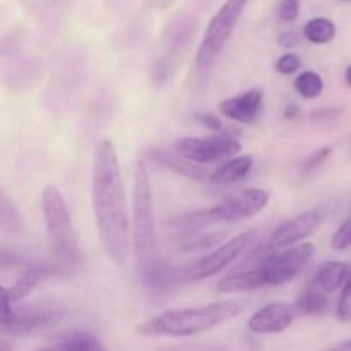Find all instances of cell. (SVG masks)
Masks as SVG:
<instances>
[{
    "label": "cell",
    "instance_id": "f1b7e54d",
    "mask_svg": "<svg viewBox=\"0 0 351 351\" xmlns=\"http://www.w3.org/2000/svg\"><path fill=\"white\" fill-rule=\"evenodd\" d=\"M300 12V0H281L278 5V17L283 23H293Z\"/></svg>",
    "mask_w": 351,
    "mask_h": 351
},
{
    "label": "cell",
    "instance_id": "4fadbf2b",
    "mask_svg": "<svg viewBox=\"0 0 351 351\" xmlns=\"http://www.w3.org/2000/svg\"><path fill=\"white\" fill-rule=\"evenodd\" d=\"M263 99H264L263 89L256 88L243 93V95L223 99V101L219 103L218 110L221 115L228 117V119L232 120H237V122L252 123L256 122L257 117L261 115V110H263Z\"/></svg>",
    "mask_w": 351,
    "mask_h": 351
},
{
    "label": "cell",
    "instance_id": "277c9868",
    "mask_svg": "<svg viewBox=\"0 0 351 351\" xmlns=\"http://www.w3.org/2000/svg\"><path fill=\"white\" fill-rule=\"evenodd\" d=\"M41 211L53 252L65 266H77L81 263L77 235L69 215L67 202L55 185H47L43 189Z\"/></svg>",
    "mask_w": 351,
    "mask_h": 351
},
{
    "label": "cell",
    "instance_id": "f546056e",
    "mask_svg": "<svg viewBox=\"0 0 351 351\" xmlns=\"http://www.w3.org/2000/svg\"><path fill=\"white\" fill-rule=\"evenodd\" d=\"M300 65H302V62H300V57H298V55L285 53L278 58L276 71L280 72V74L290 75V74H295V72L300 69Z\"/></svg>",
    "mask_w": 351,
    "mask_h": 351
},
{
    "label": "cell",
    "instance_id": "6da1fadb",
    "mask_svg": "<svg viewBox=\"0 0 351 351\" xmlns=\"http://www.w3.org/2000/svg\"><path fill=\"white\" fill-rule=\"evenodd\" d=\"M91 195L103 249L115 266H123L130 252L129 208L119 156L115 146L108 139L96 146Z\"/></svg>",
    "mask_w": 351,
    "mask_h": 351
},
{
    "label": "cell",
    "instance_id": "5bb4252c",
    "mask_svg": "<svg viewBox=\"0 0 351 351\" xmlns=\"http://www.w3.org/2000/svg\"><path fill=\"white\" fill-rule=\"evenodd\" d=\"M141 267H143V283L154 293H167L184 281L182 269L170 266L163 261H158L156 257Z\"/></svg>",
    "mask_w": 351,
    "mask_h": 351
},
{
    "label": "cell",
    "instance_id": "8fae6325",
    "mask_svg": "<svg viewBox=\"0 0 351 351\" xmlns=\"http://www.w3.org/2000/svg\"><path fill=\"white\" fill-rule=\"evenodd\" d=\"M321 213H319L317 209H308V211L300 213V215H297L295 218L288 219L287 223L278 226L276 232L271 237L269 243L273 247H276V249L295 245V243L302 242V240L314 235L319 230V226H321Z\"/></svg>",
    "mask_w": 351,
    "mask_h": 351
},
{
    "label": "cell",
    "instance_id": "484cf974",
    "mask_svg": "<svg viewBox=\"0 0 351 351\" xmlns=\"http://www.w3.org/2000/svg\"><path fill=\"white\" fill-rule=\"evenodd\" d=\"M226 235H228L226 232H213V233H206V235L202 237H195V239H191L187 240V242H184L182 250H185V252H197V250H204L208 249V247H213L218 242H221V240H225Z\"/></svg>",
    "mask_w": 351,
    "mask_h": 351
},
{
    "label": "cell",
    "instance_id": "74e56055",
    "mask_svg": "<svg viewBox=\"0 0 351 351\" xmlns=\"http://www.w3.org/2000/svg\"><path fill=\"white\" fill-rule=\"evenodd\" d=\"M346 82L351 86V65L348 69H346Z\"/></svg>",
    "mask_w": 351,
    "mask_h": 351
},
{
    "label": "cell",
    "instance_id": "f35d334b",
    "mask_svg": "<svg viewBox=\"0 0 351 351\" xmlns=\"http://www.w3.org/2000/svg\"><path fill=\"white\" fill-rule=\"evenodd\" d=\"M343 2H351V0H343Z\"/></svg>",
    "mask_w": 351,
    "mask_h": 351
},
{
    "label": "cell",
    "instance_id": "7c38bea8",
    "mask_svg": "<svg viewBox=\"0 0 351 351\" xmlns=\"http://www.w3.org/2000/svg\"><path fill=\"white\" fill-rule=\"evenodd\" d=\"M269 202V192L264 189H245L221 202V211L226 223L252 218L263 211Z\"/></svg>",
    "mask_w": 351,
    "mask_h": 351
},
{
    "label": "cell",
    "instance_id": "836d02e7",
    "mask_svg": "<svg viewBox=\"0 0 351 351\" xmlns=\"http://www.w3.org/2000/svg\"><path fill=\"white\" fill-rule=\"evenodd\" d=\"M298 41H300L298 34L297 33H291V31H288V33H283L280 38H278V43H280V47L287 48V50H290V48L297 47Z\"/></svg>",
    "mask_w": 351,
    "mask_h": 351
},
{
    "label": "cell",
    "instance_id": "e575fe53",
    "mask_svg": "<svg viewBox=\"0 0 351 351\" xmlns=\"http://www.w3.org/2000/svg\"><path fill=\"white\" fill-rule=\"evenodd\" d=\"M298 112H300V110H298L297 105H290L285 110V117H287V119H295V117L298 115Z\"/></svg>",
    "mask_w": 351,
    "mask_h": 351
},
{
    "label": "cell",
    "instance_id": "ac0fdd59",
    "mask_svg": "<svg viewBox=\"0 0 351 351\" xmlns=\"http://www.w3.org/2000/svg\"><path fill=\"white\" fill-rule=\"evenodd\" d=\"M348 271L350 267L346 263L331 261V263H326L324 266H321V269L315 273L311 285L317 288V290L331 295L343 287V283L346 281V276H348Z\"/></svg>",
    "mask_w": 351,
    "mask_h": 351
},
{
    "label": "cell",
    "instance_id": "1f68e13d",
    "mask_svg": "<svg viewBox=\"0 0 351 351\" xmlns=\"http://www.w3.org/2000/svg\"><path fill=\"white\" fill-rule=\"evenodd\" d=\"M10 304H12V302H10L9 291H7V288H3L2 285H0V322L5 321L10 315V312H12Z\"/></svg>",
    "mask_w": 351,
    "mask_h": 351
},
{
    "label": "cell",
    "instance_id": "2e32d148",
    "mask_svg": "<svg viewBox=\"0 0 351 351\" xmlns=\"http://www.w3.org/2000/svg\"><path fill=\"white\" fill-rule=\"evenodd\" d=\"M219 223H225L223 218L221 208L218 206H211V208L199 209V211L187 213V215L177 216V218H171L168 221L170 230L178 233H184V235H191V233H197L201 230L211 228V226L219 225Z\"/></svg>",
    "mask_w": 351,
    "mask_h": 351
},
{
    "label": "cell",
    "instance_id": "3957f363",
    "mask_svg": "<svg viewBox=\"0 0 351 351\" xmlns=\"http://www.w3.org/2000/svg\"><path fill=\"white\" fill-rule=\"evenodd\" d=\"M156 216H154L149 173L144 160H139L134 171L132 247L141 266L156 257Z\"/></svg>",
    "mask_w": 351,
    "mask_h": 351
},
{
    "label": "cell",
    "instance_id": "d4e9b609",
    "mask_svg": "<svg viewBox=\"0 0 351 351\" xmlns=\"http://www.w3.org/2000/svg\"><path fill=\"white\" fill-rule=\"evenodd\" d=\"M295 89L298 91V95L304 96L307 99H314L317 96H321L322 89H324V81H322L321 75L314 71H305L295 79Z\"/></svg>",
    "mask_w": 351,
    "mask_h": 351
},
{
    "label": "cell",
    "instance_id": "cb8c5ba5",
    "mask_svg": "<svg viewBox=\"0 0 351 351\" xmlns=\"http://www.w3.org/2000/svg\"><path fill=\"white\" fill-rule=\"evenodd\" d=\"M304 36L315 45L331 43L336 36V24L326 17H314L304 26Z\"/></svg>",
    "mask_w": 351,
    "mask_h": 351
},
{
    "label": "cell",
    "instance_id": "9c48e42d",
    "mask_svg": "<svg viewBox=\"0 0 351 351\" xmlns=\"http://www.w3.org/2000/svg\"><path fill=\"white\" fill-rule=\"evenodd\" d=\"M242 146L239 141L228 136L215 137H182L175 143V153L180 154L185 160L194 163H215V161L228 160L240 153Z\"/></svg>",
    "mask_w": 351,
    "mask_h": 351
},
{
    "label": "cell",
    "instance_id": "9a60e30c",
    "mask_svg": "<svg viewBox=\"0 0 351 351\" xmlns=\"http://www.w3.org/2000/svg\"><path fill=\"white\" fill-rule=\"evenodd\" d=\"M64 269H65L64 264L55 266V264L38 263V264H33V266H27L26 269L21 273V276L17 278L16 283H14L10 288H7L10 302L23 300V298L27 297V295H29L31 291L41 283V281L48 280V278L53 276V274L57 273H64Z\"/></svg>",
    "mask_w": 351,
    "mask_h": 351
},
{
    "label": "cell",
    "instance_id": "ba28073f",
    "mask_svg": "<svg viewBox=\"0 0 351 351\" xmlns=\"http://www.w3.org/2000/svg\"><path fill=\"white\" fill-rule=\"evenodd\" d=\"M315 247L312 243H298L291 249L276 252L274 250L269 259L263 264L264 287H280L293 280L305 266L312 261Z\"/></svg>",
    "mask_w": 351,
    "mask_h": 351
},
{
    "label": "cell",
    "instance_id": "d6986e66",
    "mask_svg": "<svg viewBox=\"0 0 351 351\" xmlns=\"http://www.w3.org/2000/svg\"><path fill=\"white\" fill-rule=\"evenodd\" d=\"M151 158L153 161H156L158 165H163L168 170L175 171L178 175H184V177L192 178V180H204L206 170L202 167H199L197 163L191 160H185L180 154L175 153V156L171 153H167V151L154 149L151 151Z\"/></svg>",
    "mask_w": 351,
    "mask_h": 351
},
{
    "label": "cell",
    "instance_id": "52a82bcc",
    "mask_svg": "<svg viewBox=\"0 0 351 351\" xmlns=\"http://www.w3.org/2000/svg\"><path fill=\"white\" fill-rule=\"evenodd\" d=\"M256 230H249V232H243L240 233V235L233 237V239L226 240V242L223 243V245H219L215 252H211L209 256L202 257V259L195 261L194 264H191V266H187L185 269H182V273H184V281H199L215 276L216 273L225 269L232 261H235L247 247L252 245V243L256 242Z\"/></svg>",
    "mask_w": 351,
    "mask_h": 351
},
{
    "label": "cell",
    "instance_id": "5b68a950",
    "mask_svg": "<svg viewBox=\"0 0 351 351\" xmlns=\"http://www.w3.org/2000/svg\"><path fill=\"white\" fill-rule=\"evenodd\" d=\"M247 3L249 0H226L221 9L213 16L197 50V64L201 67H208L218 57L239 24Z\"/></svg>",
    "mask_w": 351,
    "mask_h": 351
},
{
    "label": "cell",
    "instance_id": "d6a6232c",
    "mask_svg": "<svg viewBox=\"0 0 351 351\" xmlns=\"http://www.w3.org/2000/svg\"><path fill=\"white\" fill-rule=\"evenodd\" d=\"M329 153H331V147H322V149H319L317 153L314 154V156H311L307 160V163H305V167H304V170L305 171H311V170H314L315 167H317V165H321V163H324V160L326 158L329 156Z\"/></svg>",
    "mask_w": 351,
    "mask_h": 351
},
{
    "label": "cell",
    "instance_id": "d590c367",
    "mask_svg": "<svg viewBox=\"0 0 351 351\" xmlns=\"http://www.w3.org/2000/svg\"><path fill=\"white\" fill-rule=\"evenodd\" d=\"M336 348H339V350H351V339H348V341H345V343H339V345L336 346Z\"/></svg>",
    "mask_w": 351,
    "mask_h": 351
},
{
    "label": "cell",
    "instance_id": "7a4b0ae2",
    "mask_svg": "<svg viewBox=\"0 0 351 351\" xmlns=\"http://www.w3.org/2000/svg\"><path fill=\"white\" fill-rule=\"evenodd\" d=\"M245 307V300L232 298L204 307L168 311L137 326V332L146 336H173V338L197 336L218 328L223 322L232 321L242 314Z\"/></svg>",
    "mask_w": 351,
    "mask_h": 351
},
{
    "label": "cell",
    "instance_id": "44dd1931",
    "mask_svg": "<svg viewBox=\"0 0 351 351\" xmlns=\"http://www.w3.org/2000/svg\"><path fill=\"white\" fill-rule=\"evenodd\" d=\"M295 308H297L298 315H324L329 312L331 302H329V295L324 291L317 290L315 287L308 285L298 298L295 300Z\"/></svg>",
    "mask_w": 351,
    "mask_h": 351
},
{
    "label": "cell",
    "instance_id": "4dcf8cb0",
    "mask_svg": "<svg viewBox=\"0 0 351 351\" xmlns=\"http://www.w3.org/2000/svg\"><path fill=\"white\" fill-rule=\"evenodd\" d=\"M195 119H197V122H201L206 129L213 130V132H221L223 130L221 120L216 115H211V113H201V115H195Z\"/></svg>",
    "mask_w": 351,
    "mask_h": 351
},
{
    "label": "cell",
    "instance_id": "8992f818",
    "mask_svg": "<svg viewBox=\"0 0 351 351\" xmlns=\"http://www.w3.org/2000/svg\"><path fill=\"white\" fill-rule=\"evenodd\" d=\"M65 315L67 308L58 302H34L24 307L12 308L9 317L0 322V331L12 336L29 335L58 324Z\"/></svg>",
    "mask_w": 351,
    "mask_h": 351
},
{
    "label": "cell",
    "instance_id": "83f0119b",
    "mask_svg": "<svg viewBox=\"0 0 351 351\" xmlns=\"http://www.w3.org/2000/svg\"><path fill=\"white\" fill-rule=\"evenodd\" d=\"M351 247V215L345 221L339 225V228L336 230L335 235L331 239V249L336 252H341Z\"/></svg>",
    "mask_w": 351,
    "mask_h": 351
},
{
    "label": "cell",
    "instance_id": "4316f807",
    "mask_svg": "<svg viewBox=\"0 0 351 351\" xmlns=\"http://www.w3.org/2000/svg\"><path fill=\"white\" fill-rule=\"evenodd\" d=\"M336 314H338V319L343 322L351 321V269L348 271V276H346V281L343 283V291L339 295L338 308H336Z\"/></svg>",
    "mask_w": 351,
    "mask_h": 351
},
{
    "label": "cell",
    "instance_id": "7402d4cb",
    "mask_svg": "<svg viewBox=\"0 0 351 351\" xmlns=\"http://www.w3.org/2000/svg\"><path fill=\"white\" fill-rule=\"evenodd\" d=\"M50 348L60 351H101L103 345L96 336L86 331H67L57 336Z\"/></svg>",
    "mask_w": 351,
    "mask_h": 351
},
{
    "label": "cell",
    "instance_id": "e0dca14e",
    "mask_svg": "<svg viewBox=\"0 0 351 351\" xmlns=\"http://www.w3.org/2000/svg\"><path fill=\"white\" fill-rule=\"evenodd\" d=\"M263 267V266H261ZM261 267H249V269H237L218 283L219 293H245V291L257 290L264 287L263 271Z\"/></svg>",
    "mask_w": 351,
    "mask_h": 351
},
{
    "label": "cell",
    "instance_id": "30bf717a",
    "mask_svg": "<svg viewBox=\"0 0 351 351\" xmlns=\"http://www.w3.org/2000/svg\"><path fill=\"white\" fill-rule=\"evenodd\" d=\"M297 317L298 312L293 304L276 302L257 311L249 319L247 326L254 335H278V332L287 331Z\"/></svg>",
    "mask_w": 351,
    "mask_h": 351
},
{
    "label": "cell",
    "instance_id": "603a6c76",
    "mask_svg": "<svg viewBox=\"0 0 351 351\" xmlns=\"http://www.w3.org/2000/svg\"><path fill=\"white\" fill-rule=\"evenodd\" d=\"M0 230L9 235H17L24 230L23 218L16 202L0 189Z\"/></svg>",
    "mask_w": 351,
    "mask_h": 351
},
{
    "label": "cell",
    "instance_id": "8d00e7d4",
    "mask_svg": "<svg viewBox=\"0 0 351 351\" xmlns=\"http://www.w3.org/2000/svg\"><path fill=\"white\" fill-rule=\"evenodd\" d=\"M10 348H12V346H10V343L0 339V351H5V350H10Z\"/></svg>",
    "mask_w": 351,
    "mask_h": 351
},
{
    "label": "cell",
    "instance_id": "ffe728a7",
    "mask_svg": "<svg viewBox=\"0 0 351 351\" xmlns=\"http://www.w3.org/2000/svg\"><path fill=\"white\" fill-rule=\"evenodd\" d=\"M254 163L252 154H243V156H232L228 158L225 165L218 168L215 173L211 175V180L218 185H232L240 182L242 178L247 177Z\"/></svg>",
    "mask_w": 351,
    "mask_h": 351
}]
</instances>
